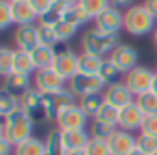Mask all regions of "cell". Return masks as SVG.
<instances>
[{
	"instance_id": "cell-1",
	"label": "cell",
	"mask_w": 157,
	"mask_h": 155,
	"mask_svg": "<svg viewBox=\"0 0 157 155\" xmlns=\"http://www.w3.org/2000/svg\"><path fill=\"white\" fill-rule=\"evenodd\" d=\"M80 44H82L83 52H89V54H94L100 57H107L120 44V33H107L94 26V28H89L83 32Z\"/></svg>"
},
{
	"instance_id": "cell-2",
	"label": "cell",
	"mask_w": 157,
	"mask_h": 155,
	"mask_svg": "<svg viewBox=\"0 0 157 155\" xmlns=\"http://www.w3.org/2000/svg\"><path fill=\"white\" fill-rule=\"evenodd\" d=\"M33 126L35 122L26 115V111L19 109L17 113L10 115L8 118H2V126H0V137H6L13 146L24 142L26 138L33 137Z\"/></svg>"
},
{
	"instance_id": "cell-3",
	"label": "cell",
	"mask_w": 157,
	"mask_h": 155,
	"mask_svg": "<svg viewBox=\"0 0 157 155\" xmlns=\"http://www.w3.org/2000/svg\"><path fill=\"white\" fill-rule=\"evenodd\" d=\"M155 26H157V19L142 4H135L124 11V30L129 35L144 37L148 33H153Z\"/></svg>"
},
{
	"instance_id": "cell-4",
	"label": "cell",
	"mask_w": 157,
	"mask_h": 155,
	"mask_svg": "<svg viewBox=\"0 0 157 155\" xmlns=\"http://www.w3.org/2000/svg\"><path fill=\"white\" fill-rule=\"evenodd\" d=\"M67 87L70 89V93L76 98H83L89 94H96V93H104L105 83L98 74H83L78 72L74 74L70 80L67 81Z\"/></svg>"
},
{
	"instance_id": "cell-5",
	"label": "cell",
	"mask_w": 157,
	"mask_h": 155,
	"mask_svg": "<svg viewBox=\"0 0 157 155\" xmlns=\"http://www.w3.org/2000/svg\"><path fill=\"white\" fill-rule=\"evenodd\" d=\"M153 80H155V72L150 70L148 66H140V65L135 66L133 70H129L128 74H124V83L135 94V98L139 94H144V93L151 91Z\"/></svg>"
},
{
	"instance_id": "cell-6",
	"label": "cell",
	"mask_w": 157,
	"mask_h": 155,
	"mask_svg": "<svg viewBox=\"0 0 157 155\" xmlns=\"http://www.w3.org/2000/svg\"><path fill=\"white\" fill-rule=\"evenodd\" d=\"M56 126L61 129V131H68V129H87L89 126V116L82 111L80 105H70L67 109H63L59 115H57V120H56Z\"/></svg>"
},
{
	"instance_id": "cell-7",
	"label": "cell",
	"mask_w": 157,
	"mask_h": 155,
	"mask_svg": "<svg viewBox=\"0 0 157 155\" xmlns=\"http://www.w3.org/2000/svg\"><path fill=\"white\" fill-rule=\"evenodd\" d=\"M33 87L39 91V93H57L61 89H65L67 81L63 80V78L50 66V68H39L35 70L33 74Z\"/></svg>"
},
{
	"instance_id": "cell-8",
	"label": "cell",
	"mask_w": 157,
	"mask_h": 155,
	"mask_svg": "<svg viewBox=\"0 0 157 155\" xmlns=\"http://www.w3.org/2000/svg\"><path fill=\"white\" fill-rule=\"evenodd\" d=\"M21 109L26 111V115L35 124L48 122L46 113H44V107H43V93H39L35 87H32L26 94L21 96Z\"/></svg>"
},
{
	"instance_id": "cell-9",
	"label": "cell",
	"mask_w": 157,
	"mask_h": 155,
	"mask_svg": "<svg viewBox=\"0 0 157 155\" xmlns=\"http://www.w3.org/2000/svg\"><path fill=\"white\" fill-rule=\"evenodd\" d=\"M109 61H113L124 74H128L129 70H133L135 66H139V50L133 48L131 44H118L109 55Z\"/></svg>"
},
{
	"instance_id": "cell-10",
	"label": "cell",
	"mask_w": 157,
	"mask_h": 155,
	"mask_svg": "<svg viewBox=\"0 0 157 155\" xmlns=\"http://www.w3.org/2000/svg\"><path fill=\"white\" fill-rule=\"evenodd\" d=\"M78 57H80V54H76L70 48L57 50V55H56V61H54L52 68L63 78L65 81H68L74 74H78Z\"/></svg>"
},
{
	"instance_id": "cell-11",
	"label": "cell",
	"mask_w": 157,
	"mask_h": 155,
	"mask_svg": "<svg viewBox=\"0 0 157 155\" xmlns=\"http://www.w3.org/2000/svg\"><path fill=\"white\" fill-rule=\"evenodd\" d=\"M94 26L107 33H120V30H124V11L109 6L94 19Z\"/></svg>"
},
{
	"instance_id": "cell-12",
	"label": "cell",
	"mask_w": 157,
	"mask_h": 155,
	"mask_svg": "<svg viewBox=\"0 0 157 155\" xmlns=\"http://www.w3.org/2000/svg\"><path fill=\"white\" fill-rule=\"evenodd\" d=\"M144 118H146V115L137 105V102H133V104H129V105H126V107L120 109L118 129H124V131H129V133L140 131V127L144 124Z\"/></svg>"
},
{
	"instance_id": "cell-13",
	"label": "cell",
	"mask_w": 157,
	"mask_h": 155,
	"mask_svg": "<svg viewBox=\"0 0 157 155\" xmlns=\"http://www.w3.org/2000/svg\"><path fill=\"white\" fill-rule=\"evenodd\" d=\"M13 43L17 46V50H24V52H32L33 48H37L39 43V26L37 24H24V26H17L15 33H13Z\"/></svg>"
},
{
	"instance_id": "cell-14",
	"label": "cell",
	"mask_w": 157,
	"mask_h": 155,
	"mask_svg": "<svg viewBox=\"0 0 157 155\" xmlns=\"http://www.w3.org/2000/svg\"><path fill=\"white\" fill-rule=\"evenodd\" d=\"M104 98H105L107 104H111V105H115L118 109H122V107H126V105H129V104L135 102V94L126 87L124 81L107 85L104 89Z\"/></svg>"
},
{
	"instance_id": "cell-15",
	"label": "cell",
	"mask_w": 157,
	"mask_h": 155,
	"mask_svg": "<svg viewBox=\"0 0 157 155\" xmlns=\"http://www.w3.org/2000/svg\"><path fill=\"white\" fill-rule=\"evenodd\" d=\"M107 144H109L111 155H129L137 148V137L129 131L117 129L113 137L107 140Z\"/></svg>"
},
{
	"instance_id": "cell-16",
	"label": "cell",
	"mask_w": 157,
	"mask_h": 155,
	"mask_svg": "<svg viewBox=\"0 0 157 155\" xmlns=\"http://www.w3.org/2000/svg\"><path fill=\"white\" fill-rule=\"evenodd\" d=\"M33 87V80H30V76H24V74H17V72H11L10 76L4 78L2 81V91L21 98L22 94H26L30 89Z\"/></svg>"
},
{
	"instance_id": "cell-17",
	"label": "cell",
	"mask_w": 157,
	"mask_h": 155,
	"mask_svg": "<svg viewBox=\"0 0 157 155\" xmlns=\"http://www.w3.org/2000/svg\"><path fill=\"white\" fill-rule=\"evenodd\" d=\"M11 9H13V21H15L17 26L39 22V15H37V11L32 8L30 0H17V2L11 4Z\"/></svg>"
},
{
	"instance_id": "cell-18",
	"label": "cell",
	"mask_w": 157,
	"mask_h": 155,
	"mask_svg": "<svg viewBox=\"0 0 157 155\" xmlns=\"http://www.w3.org/2000/svg\"><path fill=\"white\" fill-rule=\"evenodd\" d=\"M63 133V144L67 151L72 149H85V146L91 140V133L87 129H68V131H61Z\"/></svg>"
},
{
	"instance_id": "cell-19",
	"label": "cell",
	"mask_w": 157,
	"mask_h": 155,
	"mask_svg": "<svg viewBox=\"0 0 157 155\" xmlns=\"http://www.w3.org/2000/svg\"><path fill=\"white\" fill-rule=\"evenodd\" d=\"M104 104H105L104 93H96V94H89V96H83V98H78V105H80L82 111L93 120L98 116V113L104 107Z\"/></svg>"
},
{
	"instance_id": "cell-20",
	"label": "cell",
	"mask_w": 157,
	"mask_h": 155,
	"mask_svg": "<svg viewBox=\"0 0 157 155\" xmlns=\"http://www.w3.org/2000/svg\"><path fill=\"white\" fill-rule=\"evenodd\" d=\"M30 54H32V59H33V63H35L37 70H39V68H50V66H54V61H56L57 50H56V48H52V46L39 44V46H37V48H33Z\"/></svg>"
},
{
	"instance_id": "cell-21",
	"label": "cell",
	"mask_w": 157,
	"mask_h": 155,
	"mask_svg": "<svg viewBox=\"0 0 157 155\" xmlns=\"http://www.w3.org/2000/svg\"><path fill=\"white\" fill-rule=\"evenodd\" d=\"M105 57L89 54V52H82L80 57H78V72H83V74H98L102 68Z\"/></svg>"
},
{
	"instance_id": "cell-22",
	"label": "cell",
	"mask_w": 157,
	"mask_h": 155,
	"mask_svg": "<svg viewBox=\"0 0 157 155\" xmlns=\"http://www.w3.org/2000/svg\"><path fill=\"white\" fill-rule=\"evenodd\" d=\"M37 70L32 54L24 52V50H15V61H13V72L17 74H24V76H33Z\"/></svg>"
},
{
	"instance_id": "cell-23",
	"label": "cell",
	"mask_w": 157,
	"mask_h": 155,
	"mask_svg": "<svg viewBox=\"0 0 157 155\" xmlns=\"http://www.w3.org/2000/svg\"><path fill=\"white\" fill-rule=\"evenodd\" d=\"M44 153H46L44 140L35 138V137H30L24 142L17 144L15 146V151H13V155H44Z\"/></svg>"
},
{
	"instance_id": "cell-24",
	"label": "cell",
	"mask_w": 157,
	"mask_h": 155,
	"mask_svg": "<svg viewBox=\"0 0 157 155\" xmlns=\"http://www.w3.org/2000/svg\"><path fill=\"white\" fill-rule=\"evenodd\" d=\"M98 76L104 80L105 87H107V85H113V83H118V81H124V72H122V70H120L113 61H109L107 57L104 59V63H102V68H100Z\"/></svg>"
},
{
	"instance_id": "cell-25",
	"label": "cell",
	"mask_w": 157,
	"mask_h": 155,
	"mask_svg": "<svg viewBox=\"0 0 157 155\" xmlns=\"http://www.w3.org/2000/svg\"><path fill=\"white\" fill-rule=\"evenodd\" d=\"M44 144H46V153L44 155H65V144H63V133L59 127L56 129H50L46 138H44Z\"/></svg>"
},
{
	"instance_id": "cell-26",
	"label": "cell",
	"mask_w": 157,
	"mask_h": 155,
	"mask_svg": "<svg viewBox=\"0 0 157 155\" xmlns=\"http://www.w3.org/2000/svg\"><path fill=\"white\" fill-rule=\"evenodd\" d=\"M65 21H68L70 24H74V26H78V28H82V26H85L87 22H91L93 19L89 17V13L80 6V4H74V6H68V8H65V17H63Z\"/></svg>"
},
{
	"instance_id": "cell-27",
	"label": "cell",
	"mask_w": 157,
	"mask_h": 155,
	"mask_svg": "<svg viewBox=\"0 0 157 155\" xmlns=\"http://www.w3.org/2000/svg\"><path fill=\"white\" fill-rule=\"evenodd\" d=\"M117 129H118V126L107 124V122H102V120H93L91 126H89L91 138H100V140H109Z\"/></svg>"
},
{
	"instance_id": "cell-28",
	"label": "cell",
	"mask_w": 157,
	"mask_h": 155,
	"mask_svg": "<svg viewBox=\"0 0 157 155\" xmlns=\"http://www.w3.org/2000/svg\"><path fill=\"white\" fill-rule=\"evenodd\" d=\"M21 109V98L6 93V91H0V116L8 118L10 115L17 113Z\"/></svg>"
},
{
	"instance_id": "cell-29",
	"label": "cell",
	"mask_w": 157,
	"mask_h": 155,
	"mask_svg": "<svg viewBox=\"0 0 157 155\" xmlns=\"http://www.w3.org/2000/svg\"><path fill=\"white\" fill-rule=\"evenodd\" d=\"M137 105L142 109V113L148 116V115H157V94L153 91H148L144 94H139L135 98Z\"/></svg>"
},
{
	"instance_id": "cell-30",
	"label": "cell",
	"mask_w": 157,
	"mask_h": 155,
	"mask_svg": "<svg viewBox=\"0 0 157 155\" xmlns=\"http://www.w3.org/2000/svg\"><path fill=\"white\" fill-rule=\"evenodd\" d=\"M65 17V8L61 4H52V8L48 11H44L41 17H39V22L37 24H46V26H56L59 21H63Z\"/></svg>"
},
{
	"instance_id": "cell-31",
	"label": "cell",
	"mask_w": 157,
	"mask_h": 155,
	"mask_svg": "<svg viewBox=\"0 0 157 155\" xmlns=\"http://www.w3.org/2000/svg\"><path fill=\"white\" fill-rule=\"evenodd\" d=\"M78 4H80V6L89 13V17H91L93 21H94L102 11H105V9L111 6L109 0H80Z\"/></svg>"
},
{
	"instance_id": "cell-32",
	"label": "cell",
	"mask_w": 157,
	"mask_h": 155,
	"mask_svg": "<svg viewBox=\"0 0 157 155\" xmlns=\"http://www.w3.org/2000/svg\"><path fill=\"white\" fill-rule=\"evenodd\" d=\"M13 61H15V50L8 46L0 48V74H2V78L13 72Z\"/></svg>"
},
{
	"instance_id": "cell-33",
	"label": "cell",
	"mask_w": 157,
	"mask_h": 155,
	"mask_svg": "<svg viewBox=\"0 0 157 155\" xmlns=\"http://www.w3.org/2000/svg\"><path fill=\"white\" fill-rule=\"evenodd\" d=\"M54 30H56V35H57V39H59V43H68L76 33H78V26H74V24H70L68 21H59L56 26H54Z\"/></svg>"
},
{
	"instance_id": "cell-34",
	"label": "cell",
	"mask_w": 157,
	"mask_h": 155,
	"mask_svg": "<svg viewBox=\"0 0 157 155\" xmlns=\"http://www.w3.org/2000/svg\"><path fill=\"white\" fill-rule=\"evenodd\" d=\"M39 26V43L44 44V46H52L56 48L59 44V39L56 35V30L54 26H46V24H37Z\"/></svg>"
},
{
	"instance_id": "cell-35",
	"label": "cell",
	"mask_w": 157,
	"mask_h": 155,
	"mask_svg": "<svg viewBox=\"0 0 157 155\" xmlns=\"http://www.w3.org/2000/svg\"><path fill=\"white\" fill-rule=\"evenodd\" d=\"M118 118H120V109L105 102L104 107L100 109V113H98V116H96L94 120H102V122H107V124H115V126H118Z\"/></svg>"
},
{
	"instance_id": "cell-36",
	"label": "cell",
	"mask_w": 157,
	"mask_h": 155,
	"mask_svg": "<svg viewBox=\"0 0 157 155\" xmlns=\"http://www.w3.org/2000/svg\"><path fill=\"white\" fill-rule=\"evenodd\" d=\"M54 100H56V105H57L59 113H61L63 109H67V107H70V105H76V104H78V102H76V96L70 93V89H68V87H65V89H61V91L54 93Z\"/></svg>"
},
{
	"instance_id": "cell-37",
	"label": "cell",
	"mask_w": 157,
	"mask_h": 155,
	"mask_svg": "<svg viewBox=\"0 0 157 155\" xmlns=\"http://www.w3.org/2000/svg\"><path fill=\"white\" fill-rule=\"evenodd\" d=\"M137 148L148 155H153L157 153V137H150V135H144V133H139L137 135Z\"/></svg>"
},
{
	"instance_id": "cell-38",
	"label": "cell",
	"mask_w": 157,
	"mask_h": 155,
	"mask_svg": "<svg viewBox=\"0 0 157 155\" xmlns=\"http://www.w3.org/2000/svg\"><path fill=\"white\" fill-rule=\"evenodd\" d=\"M11 24H15L11 2H8V0H0V30H8Z\"/></svg>"
},
{
	"instance_id": "cell-39",
	"label": "cell",
	"mask_w": 157,
	"mask_h": 155,
	"mask_svg": "<svg viewBox=\"0 0 157 155\" xmlns=\"http://www.w3.org/2000/svg\"><path fill=\"white\" fill-rule=\"evenodd\" d=\"M85 153H87V155H111V149H109L107 140L91 138L89 144L85 146Z\"/></svg>"
},
{
	"instance_id": "cell-40",
	"label": "cell",
	"mask_w": 157,
	"mask_h": 155,
	"mask_svg": "<svg viewBox=\"0 0 157 155\" xmlns=\"http://www.w3.org/2000/svg\"><path fill=\"white\" fill-rule=\"evenodd\" d=\"M139 133H144V135H150V137H157V115H148L144 118V124H142Z\"/></svg>"
},
{
	"instance_id": "cell-41",
	"label": "cell",
	"mask_w": 157,
	"mask_h": 155,
	"mask_svg": "<svg viewBox=\"0 0 157 155\" xmlns=\"http://www.w3.org/2000/svg\"><path fill=\"white\" fill-rule=\"evenodd\" d=\"M30 4H32V8L37 11V15L41 17L44 11H48V9L52 8L54 0H30Z\"/></svg>"
},
{
	"instance_id": "cell-42",
	"label": "cell",
	"mask_w": 157,
	"mask_h": 155,
	"mask_svg": "<svg viewBox=\"0 0 157 155\" xmlns=\"http://www.w3.org/2000/svg\"><path fill=\"white\" fill-rule=\"evenodd\" d=\"M13 151H15V146L6 137H0V155H11Z\"/></svg>"
},
{
	"instance_id": "cell-43",
	"label": "cell",
	"mask_w": 157,
	"mask_h": 155,
	"mask_svg": "<svg viewBox=\"0 0 157 155\" xmlns=\"http://www.w3.org/2000/svg\"><path fill=\"white\" fill-rule=\"evenodd\" d=\"M111 2V6L113 8H118V9H128V8H131V6H135L133 4V0H109Z\"/></svg>"
},
{
	"instance_id": "cell-44",
	"label": "cell",
	"mask_w": 157,
	"mask_h": 155,
	"mask_svg": "<svg viewBox=\"0 0 157 155\" xmlns=\"http://www.w3.org/2000/svg\"><path fill=\"white\" fill-rule=\"evenodd\" d=\"M142 6L157 19V0H144V2H142Z\"/></svg>"
},
{
	"instance_id": "cell-45",
	"label": "cell",
	"mask_w": 157,
	"mask_h": 155,
	"mask_svg": "<svg viewBox=\"0 0 157 155\" xmlns=\"http://www.w3.org/2000/svg\"><path fill=\"white\" fill-rule=\"evenodd\" d=\"M56 4H61L63 8H68V6H74V4H78L80 0H54Z\"/></svg>"
},
{
	"instance_id": "cell-46",
	"label": "cell",
	"mask_w": 157,
	"mask_h": 155,
	"mask_svg": "<svg viewBox=\"0 0 157 155\" xmlns=\"http://www.w3.org/2000/svg\"><path fill=\"white\" fill-rule=\"evenodd\" d=\"M65 155H87L85 149H72V151H65Z\"/></svg>"
},
{
	"instance_id": "cell-47",
	"label": "cell",
	"mask_w": 157,
	"mask_h": 155,
	"mask_svg": "<svg viewBox=\"0 0 157 155\" xmlns=\"http://www.w3.org/2000/svg\"><path fill=\"white\" fill-rule=\"evenodd\" d=\"M129 155H148V153H144V151H140L139 148H135V149H133V151H131Z\"/></svg>"
},
{
	"instance_id": "cell-48",
	"label": "cell",
	"mask_w": 157,
	"mask_h": 155,
	"mask_svg": "<svg viewBox=\"0 0 157 155\" xmlns=\"http://www.w3.org/2000/svg\"><path fill=\"white\" fill-rule=\"evenodd\" d=\"M151 39H153V44H155V48H157V26H155V30H153V33H151Z\"/></svg>"
},
{
	"instance_id": "cell-49",
	"label": "cell",
	"mask_w": 157,
	"mask_h": 155,
	"mask_svg": "<svg viewBox=\"0 0 157 155\" xmlns=\"http://www.w3.org/2000/svg\"><path fill=\"white\" fill-rule=\"evenodd\" d=\"M151 91L157 94V74H155V80H153V85H151Z\"/></svg>"
},
{
	"instance_id": "cell-50",
	"label": "cell",
	"mask_w": 157,
	"mask_h": 155,
	"mask_svg": "<svg viewBox=\"0 0 157 155\" xmlns=\"http://www.w3.org/2000/svg\"><path fill=\"white\" fill-rule=\"evenodd\" d=\"M8 2H11V4H13V2H17V0H8Z\"/></svg>"
},
{
	"instance_id": "cell-51",
	"label": "cell",
	"mask_w": 157,
	"mask_h": 155,
	"mask_svg": "<svg viewBox=\"0 0 157 155\" xmlns=\"http://www.w3.org/2000/svg\"><path fill=\"white\" fill-rule=\"evenodd\" d=\"M155 74H157V68H155Z\"/></svg>"
},
{
	"instance_id": "cell-52",
	"label": "cell",
	"mask_w": 157,
	"mask_h": 155,
	"mask_svg": "<svg viewBox=\"0 0 157 155\" xmlns=\"http://www.w3.org/2000/svg\"><path fill=\"white\" fill-rule=\"evenodd\" d=\"M153 155H157V153H153Z\"/></svg>"
}]
</instances>
